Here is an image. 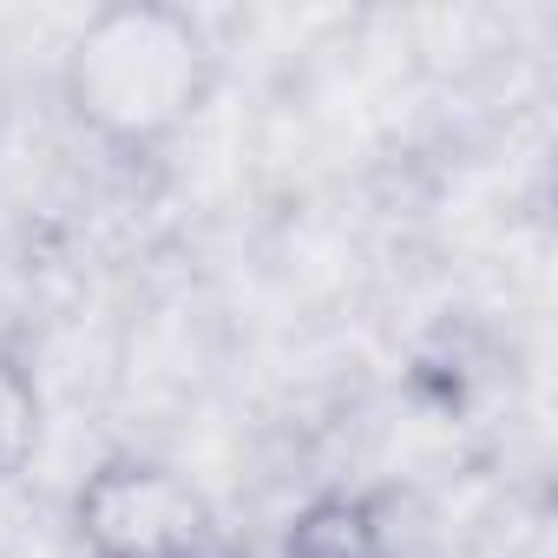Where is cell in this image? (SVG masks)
<instances>
[{"mask_svg":"<svg viewBox=\"0 0 558 558\" xmlns=\"http://www.w3.org/2000/svg\"><path fill=\"white\" fill-rule=\"evenodd\" d=\"M217 86V40L197 14L165 0H119L73 27L60 53V99L73 125L119 151L151 158L171 151Z\"/></svg>","mask_w":558,"mask_h":558,"instance_id":"obj_1","label":"cell"},{"mask_svg":"<svg viewBox=\"0 0 558 558\" xmlns=\"http://www.w3.org/2000/svg\"><path fill=\"white\" fill-rule=\"evenodd\" d=\"M73 538L86 558H243L223 506L158 453H106L73 486Z\"/></svg>","mask_w":558,"mask_h":558,"instance_id":"obj_2","label":"cell"},{"mask_svg":"<svg viewBox=\"0 0 558 558\" xmlns=\"http://www.w3.org/2000/svg\"><path fill=\"white\" fill-rule=\"evenodd\" d=\"M283 558H401V538L375 493H323L290 519Z\"/></svg>","mask_w":558,"mask_h":558,"instance_id":"obj_3","label":"cell"},{"mask_svg":"<svg viewBox=\"0 0 558 558\" xmlns=\"http://www.w3.org/2000/svg\"><path fill=\"white\" fill-rule=\"evenodd\" d=\"M47 440V395H40V375L34 362L14 349V342H0V486L21 480L34 466Z\"/></svg>","mask_w":558,"mask_h":558,"instance_id":"obj_4","label":"cell"}]
</instances>
